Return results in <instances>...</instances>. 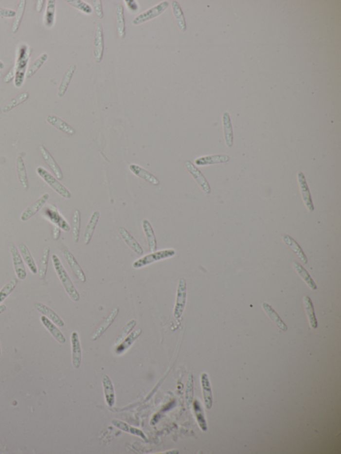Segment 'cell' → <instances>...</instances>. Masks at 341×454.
Returning <instances> with one entry per match:
<instances>
[{"mask_svg":"<svg viewBox=\"0 0 341 454\" xmlns=\"http://www.w3.org/2000/svg\"><path fill=\"white\" fill-rule=\"evenodd\" d=\"M66 2L77 10L84 13L86 15H90L93 13V8L91 5L81 0H68Z\"/></svg>","mask_w":341,"mask_h":454,"instance_id":"obj_46","label":"cell"},{"mask_svg":"<svg viewBox=\"0 0 341 454\" xmlns=\"http://www.w3.org/2000/svg\"><path fill=\"white\" fill-rule=\"evenodd\" d=\"M6 310V307L4 305H0V314L4 312Z\"/></svg>","mask_w":341,"mask_h":454,"instance_id":"obj_54","label":"cell"},{"mask_svg":"<svg viewBox=\"0 0 341 454\" xmlns=\"http://www.w3.org/2000/svg\"><path fill=\"white\" fill-rule=\"evenodd\" d=\"M171 7H172L173 16H174L175 20H176V24L178 25V28L179 29L181 32H185L187 26H186L185 19V17H184L183 12L181 10L179 3L178 1H175L174 0V1H171Z\"/></svg>","mask_w":341,"mask_h":454,"instance_id":"obj_33","label":"cell"},{"mask_svg":"<svg viewBox=\"0 0 341 454\" xmlns=\"http://www.w3.org/2000/svg\"><path fill=\"white\" fill-rule=\"evenodd\" d=\"M1 345H0V356H1Z\"/></svg>","mask_w":341,"mask_h":454,"instance_id":"obj_56","label":"cell"},{"mask_svg":"<svg viewBox=\"0 0 341 454\" xmlns=\"http://www.w3.org/2000/svg\"><path fill=\"white\" fill-rule=\"evenodd\" d=\"M29 96H30V95H29L28 92H23V93H19V95H18L16 97H14V98L12 99V100L9 101L8 104L3 107L2 108L3 113H8L11 110L15 108L16 107L23 104V102L28 100Z\"/></svg>","mask_w":341,"mask_h":454,"instance_id":"obj_39","label":"cell"},{"mask_svg":"<svg viewBox=\"0 0 341 454\" xmlns=\"http://www.w3.org/2000/svg\"><path fill=\"white\" fill-rule=\"evenodd\" d=\"M125 3L127 5L128 9L131 12H137L139 10V5L137 1L128 0V1H125Z\"/></svg>","mask_w":341,"mask_h":454,"instance_id":"obj_51","label":"cell"},{"mask_svg":"<svg viewBox=\"0 0 341 454\" xmlns=\"http://www.w3.org/2000/svg\"><path fill=\"white\" fill-rule=\"evenodd\" d=\"M4 68V64L0 61V70H3Z\"/></svg>","mask_w":341,"mask_h":454,"instance_id":"obj_55","label":"cell"},{"mask_svg":"<svg viewBox=\"0 0 341 454\" xmlns=\"http://www.w3.org/2000/svg\"><path fill=\"white\" fill-rule=\"evenodd\" d=\"M201 382L205 407L209 410L212 407L213 396L212 388H211L210 383H209L208 376H207V374L203 373L201 374Z\"/></svg>","mask_w":341,"mask_h":454,"instance_id":"obj_29","label":"cell"},{"mask_svg":"<svg viewBox=\"0 0 341 454\" xmlns=\"http://www.w3.org/2000/svg\"><path fill=\"white\" fill-rule=\"evenodd\" d=\"M262 307L263 310H264L266 314H268L269 317L270 318L271 321L274 322V323H275L281 330L283 331H287V327L285 325V324L283 323L282 320H281L279 316L278 315L277 313L273 310V309H272L269 305H268V304L266 303H263Z\"/></svg>","mask_w":341,"mask_h":454,"instance_id":"obj_36","label":"cell"},{"mask_svg":"<svg viewBox=\"0 0 341 454\" xmlns=\"http://www.w3.org/2000/svg\"><path fill=\"white\" fill-rule=\"evenodd\" d=\"M34 308L39 312L43 314V316H46L50 321L53 322L55 325L59 327H64L65 323L64 321L57 314L56 312H54L52 309L48 307V306L43 305L41 303H35L34 304Z\"/></svg>","mask_w":341,"mask_h":454,"instance_id":"obj_16","label":"cell"},{"mask_svg":"<svg viewBox=\"0 0 341 454\" xmlns=\"http://www.w3.org/2000/svg\"><path fill=\"white\" fill-rule=\"evenodd\" d=\"M105 400L108 406L112 408L115 404V394L112 381L108 375H104L102 379Z\"/></svg>","mask_w":341,"mask_h":454,"instance_id":"obj_17","label":"cell"},{"mask_svg":"<svg viewBox=\"0 0 341 454\" xmlns=\"http://www.w3.org/2000/svg\"><path fill=\"white\" fill-rule=\"evenodd\" d=\"M186 301H187V283L184 278H181L178 281L177 288L176 304H175L173 316L176 318H181L185 310Z\"/></svg>","mask_w":341,"mask_h":454,"instance_id":"obj_5","label":"cell"},{"mask_svg":"<svg viewBox=\"0 0 341 454\" xmlns=\"http://www.w3.org/2000/svg\"><path fill=\"white\" fill-rule=\"evenodd\" d=\"M48 59V54L46 53L41 54L38 58L36 59L34 62L29 67L28 71H27L26 73V78L30 79L32 76L35 75L36 72L38 71L41 67L44 64V63L46 62Z\"/></svg>","mask_w":341,"mask_h":454,"instance_id":"obj_42","label":"cell"},{"mask_svg":"<svg viewBox=\"0 0 341 454\" xmlns=\"http://www.w3.org/2000/svg\"><path fill=\"white\" fill-rule=\"evenodd\" d=\"M16 171H17L18 180L20 182L21 187L25 191H28L29 189L28 175H27L24 162H23V158L21 156H18L16 158Z\"/></svg>","mask_w":341,"mask_h":454,"instance_id":"obj_31","label":"cell"},{"mask_svg":"<svg viewBox=\"0 0 341 454\" xmlns=\"http://www.w3.org/2000/svg\"><path fill=\"white\" fill-rule=\"evenodd\" d=\"M303 303H304L305 309L307 315L308 322L311 328L316 329L317 328V321L316 319L315 310H314L313 303H312L311 298L307 296H305L303 297Z\"/></svg>","mask_w":341,"mask_h":454,"instance_id":"obj_38","label":"cell"},{"mask_svg":"<svg viewBox=\"0 0 341 454\" xmlns=\"http://www.w3.org/2000/svg\"><path fill=\"white\" fill-rule=\"evenodd\" d=\"M223 127H224V132L225 140L226 144L229 147H232L233 145V131L232 124H231L230 117L229 114L225 113L223 115Z\"/></svg>","mask_w":341,"mask_h":454,"instance_id":"obj_44","label":"cell"},{"mask_svg":"<svg viewBox=\"0 0 341 454\" xmlns=\"http://www.w3.org/2000/svg\"><path fill=\"white\" fill-rule=\"evenodd\" d=\"M283 240L285 243L293 251L296 256H297L303 263H307L308 260L305 254L303 252L300 246L298 245V243H297L293 238L290 237V236H288L287 235H285L284 236H283Z\"/></svg>","mask_w":341,"mask_h":454,"instance_id":"obj_32","label":"cell"},{"mask_svg":"<svg viewBox=\"0 0 341 454\" xmlns=\"http://www.w3.org/2000/svg\"><path fill=\"white\" fill-rule=\"evenodd\" d=\"M142 333V330L141 328L136 329V330L133 331L131 334H129V335L124 339V341H123L120 345L117 346L116 353L118 354V355H120V354H124V352H126L130 347L132 346L133 344L140 337Z\"/></svg>","mask_w":341,"mask_h":454,"instance_id":"obj_28","label":"cell"},{"mask_svg":"<svg viewBox=\"0 0 341 454\" xmlns=\"http://www.w3.org/2000/svg\"><path fill=\"white\" fill-rule=\"evenodd\" d=\"M129 169L131 173L134 174L135 176L142 179V180L145 181V182H149V183L153 184V185L154 186H158L160 184V181H159L158 179L157 178L156 176H154L150 172L140 167L138 164H130Z\"/></svg>","mask_w":341,"mask_h":454,"instance_id":"obj_13","label":"cell"},{"mask_svg":"<svg viewBox=\"0 0 341 454\" xmlns=\"http://www.w3.org/2000/svg\"><path fill=\"white\" fill-rule=\"evenodd\" d=\"M93 10H94L95 16L98 19H102L104 18V11H103L102 3L101 0H93Z\"/></svg>","mask_w":341,"mask_h":454,"instance_id":"obj_49","label":"cell"},{"mask_svg":"<svg viewBox=\"0 0 341 454\" xmlns=\"http://www.w3.org/2000/svg\"><path fill=\"white\" fill-rule=\"evenodd\" d=\"M16 12L15 11L8 10V9L0 8V18H14Z\"/></svg>","mask_w":341,"mask_h":454,"instance_id":"obj_50","label":"cell"},{"mask_svg":"<svg viewBox=\"0 0 341 454\" xmlns=\"http://www.w3.org/2000/svg\"><path fill=\"white\" fill-rule=\"evenodd\" d=\"M176 251L171 249L156 251L135 260L132 266L134 269H142L143 267H145L146 266L151 265V264L156 263V262L173 257L176 255Z\"/></svg>","mask_w":341,"mask_h":454,"instance_id":"obj_2","label":"cell"},{"mask_svg":"<svg viewBox=\"0 0 341 454\" xmlns=\"http://www.w3.org/2000/svg\"><path fill=\"white\" fill-rule=\"evenodd\" d=\"M28 52H30V51H26V52L23 54L22 57H21L18 61L17 72H16L15 80V86L18 87V88L21 87L23 82L25 71H26L27 63H28V59L29 57H30L31 53V52L28 53Z\"/></svg>","mask_w":341,"mask_h":454,"instance_id":"obj_22","label":"cell"},{"mask_svg":"<svg viewBox=\"0 0 341 454\" xmlns=\"http://www.w3.org/2000/svg\"><path fill=\"white\" fill-rule=\"evenodd\" d=\"M169 5V1H162V2L155 5L152 8L149 9V10L142 12L140 15L133 18L132 24L136 26V25H140L143 24V23L147 22V21L152 20L154 18H158L162 15L168 8Z\"/></svg>","mask_w":341,"mask_h":454,"instance_id":"obj_3","label":"cell"},{"mask_svg":"<svg viewBox=\"0 0 341 454\" xmlns=\"http://www.w3.org/2000/svg\"><path fill=\"white\" fill-rule=\"evenodd\" d=\"M115 19L117 34L120 39H124L126 35V27L124 8L122 5H118L115 10Z\"/></svg>","mask_w":341,"mask_h":454,"instance_id":"obj_30","label":"cell"},{"mask_svg":"<svg viewBox=\"0 0 341 454\" xmlns=\"http://www.w3.org/2000/svg\"><path fill=\"white\" fill-rule=\"evenodd\" d=\"M44 0H39L37 1V6H36V9H37V12L40 13L43 7V3H44Z\"/></svg>","mask_w":341,"mask_h":454,"instance_id":"obj_53","label":"cell"},{"mask_svg":"<svg viewBox=\"0 0 341 454\" xmlns=\"http://www.w3.org/2000/svg\"><path fill=\"white\" fill-rule=\"evenodd\" d=\"M194 400V377L189 374L185 389V401L187 408H190Z\"/></svg>","mask_w":341,"mask_h":454,"instance_id":"obj_47","label":"cell"},{"mask_svg":"<svg viewBox=\"0 0 341 454\" xmlns=\"http://www.w3.org/2000/svg\"><path fill=\"white\" fill-rule=\"evenodd\" d=\"M18 284V280L16 278L11 280L6 284L0 291V304L4 301L11 293L13 292Z\"/></svg>","mask_w":341,"mask_h":454,"instance_id":"obj_48","label":"cell"},{"mask_svg":"<svg viewBox=\"0 0 341 454\" xmlns=\"http://www.w3.org/2000/svg\"><path fill=\"white\" fill-rule=\"evenodd\" d=\"M49 198H50V195H49L48 193H44V194L41 195V196L39 197L38 200H36L33 203L31 204L27 209L24 210L22 214L21 215L20 219L21 221H27V220L30 219L32 217L34 216L36 213L39 212L41 208H42L43 206H44V204L46 203L47 201H48Z\"/></svg>","mask_w":341,"mask_h":454,"instance_id":"obj_9","label":"cell"},{"mask_svg":"<svg viewBox=\"0 0 341 454\" xmlns=\"http://www.w3.org/2000/svg\"><path fill=\"white\" fill-rule=\"evenodd\" d=\"M104 34L102 23L97 24L95 28L94 41H93V58L95 62L102 61L104 52Z\"/></svg>","mask_w":341,"mask_h":454,"instance_id":"obj_6","label":"cell"},{"mask_svg":"<svg viewBox=\"0 0 341 454\" xmlns=\"http://www.w3.org/2000/svg\"><path fill=\"white\" fill-rule=\"evenodd\" d=\"M60 236V229L59 227H54V238L55 240H57Z\"/></svg>","mask_w":341,"mask_h":454,"instance_id":"obj_52","label":"cell"},{"mask_svg":"<svg viewBox=\"0 0 341 454\" xmlns=\"http://www.w3.org/2000/svg\"><path fill=\"white\" fill-rule=\"evenodd\" d=\"M142 227L145 233L149 251L151 253L155 252L158 249V242H157L156 235H155L152 226L149 220L144 219L142 221Z\"/></svg>","mask_w":341,"mask_h":454,"instance_id":"obj_19","label":"cell"},{"mask_svg":"<svg viewBox=\"0 0 341 454\" xmlns=\"http://www.w3.org/2000/svg\"><path fill=\"white\" fill-rule=\"evenodd\" d=\"M55 3L56 1L55 0H49L48 1L44 18V24L48 28L53 27L54 22H55V5H56Z\"/></svg>","mask_w":341,"mask_h":454,"instance_id":"obj_37","label":"cell"},{"mask_svg":"<svg viewBox=\"0 0 341 454\" xmlns=\"http://www.w3.org/2000/svg\"><path fill=\"white\" fill-rule=\"evenodd\" d=\"M72 364L74 368L78 369L81 366L82 361V350L79 341V334L77 332H73L71 335Z\"/></svg>","mask_w":341,"mask_h":454,"instance_id":"obj_10","label":"cell"},{"mask_svg":"<svg viewBox=\"0 0 341 454\" xmlns=\"http://www.w3.org/2000/svg\"><path fill=\"white\" fill-rule=\"evenodd\" d=\"M186 169L190 173L191 176L194 177L195 180L199 184L202 191L206 194H209L211 193V187L208 182L205 176L201 173V171L197 167H196L192 163L187 161L185 163Z\"/></svg>","mask_w":341,"mask_h":454,"instance_id":"obj_8","label":"cell"},{"mask_svg":"<svg viewBox=\"0 0 341 454\" xmlns=\"http://www.w3.org/2000/svg\"><path fill=\"white\" fill-rule=\"evenodd\" d=\"M18 250H19V253H20L21 257L23 258L25 263H26L27 266H28V269H30L31 272L34 274H37V265H36L35 260H34L33 256H32V254H31L28 247H27L24 243H20L19 246H18Z\"/></svg>","mask_w":341,"mask_h":454,"instance_id":"obj_27","label":"cell"},{"mask_svg":"<svg viewBox=\"0 0 341 454\" xmlns=\"http://www.w3.org/2000/svg\"><path fill=\"white\" fill-rule=\"evenodd\" d=\"M136 325L137 321L135 319L131 320V321L128 322L125 327L122 328L120 333L117 335L116 339H115V345H117V346L120 345L124 341V339L129 335L130 332L133 330V329L135 328Z\"/></svg>","mask_w":341,"mask_h":454,"instance_id":"obj_43","label":"cell"},{"mask_svg":"<svg viewBox=\"0 0 341 454\" xmlns=\"http://www.w3.org/2000/svg\"><path fill=\"white\" fill-rule=\"evenodd\" d=\"M26 0H21V1H19V5H18V7L17 12H16L15 18H14V19L13 25H12V30L14 34L17 33L18 30H19L21 20H22L23 14H24L25 8H26Z\"/></svg>","mask_w":341,"mask_h":454,"instance_id":"obj_41","label":"cell"},{"mask_svg":"<svg viewBox=\"0 0 341 454\" xmlns=\"http://www.w3.org/2000/svg\"><path fill=\"white\" fill-rule=\"evenodd\" d=\"M52 260L55 272H56L59 279L60 280L67 294H68V296L73 301L78 302L80 299V295H79L78 291L75 289V286L72 283L71 278H70L69 275L67 272L62 263H61L60 259L56 254H54L52 256Z\"/></svg>","mask_w":341,"mask_h":454,"instance_id":"obj_1","label":"cell"},{"mask_svg":"<svg viewBox=\"0 0 341 454\" xmlns=\"http://www.w3.org/2000/svg\"><path fill=\"white\" fill-rule=\"evenodd\" d=\"M81 227V213L79 210H75L72 218V238L75 243L79 241V233Z\"/></svg>","mask_w":341,"mask_h":454,"instance_id":"obj_40","label":"cell"},{"mask_svg":"<svg viewBox=\"0 0 341 454\" xmlns=\"http://www.w3.org/2000/svg\"><path fill=\"white\" fill-rule=\"evenodd\" d=\"M229 160V157L225 155H209L196 159L195 163L197 166H205L213 164L224 163L228 162Z\"/></svg>","mask_w":341,"mask_h":454,"instance_id":"obj_26","label":"cell"},{"mask_svg":"<svg viewBox=\"0 0 341 454\" xmlns=\"http://www.w3.org/2000/svg\"><path fill=\"white\" fill-rule=\"evenodd\" d=\"M50 248L46 247L43 249L42 256L39 260L37 273L41 279H44L48 271L49 258H50Z\"/></svg>","mask_w":341,"mask_h":454,"instance_id":"obj_35","label":"cell"},{"mask_svg":"<svg viewBox=\"0 0 341 454\" xmlns=\"http://www.w3.org/2000/svg\"><path fill=\"white\" fill-rule=\"evenodd\" d=\"M40 320L43 325L46 327L47 330L50 332L52 336H53L59 343L61 344V345L66 343V339L64 334L57 328L56 325H55L53 322L50 321V319H48V318L45 316H41Z\"/></svg>","mask_w":341,"mask_h":454,"instance_id":"obj_24","label":"cell"},{"mask_svg":"<svg viewBox=\"0 0 341 454\" xmlns=\"http://www.w3.org/2000/svg\"><path fill=\"white\" fill-rule=\"evenodd\" d=\"M100 218V212L99 211H95L92 213L90 217L88 225H87L86 229H85L84 234V242L85 245H89L91 242V238L93 237V233H94L95 228Z\"/></svg>","mask_w":341,"mask_h":454,"instance_id":"obj_18","label":"cell"},{"mask_svg":"<svg viewBox=\"0 0 341 454\" xmlns=\"http://www.w3.org/2000/svg\"><path fill=\"white\" fill-rule=\"evenodd\" d=\"M119 233H120L122 239L133 252L138 255L144 254V250H143L142 247H141L139 242L135 239L132 235L130 234L125 228L120 227L119 229Z\"/></svg>","mask_w":341,"mask_h":454,"instance_id":"obj_21","label":"cell"},{"mask_svg":"<svg viewBox=\"0 0 341 454\" xmlns=\"http://www.w3.org/2000/svg\"><path fill=\"white\" fill-rule=\"evenodd\" d=\"M63 254H64L65 259H66L68 265L70 266V269L73 271V274L76 276L77 279H78L79 281L82 282V283H86V274H85L82 267L79 265L78 262L75 259L73 254H72L69 250H67V249L64 251Z\"/></svg>","mask_w":341,"mask_h":454,"instance_id":"obj_11","label":"cell"},{"mask_svg":"<svg viewBox=\"0 0 341 454\" xmlns=\"http://www.w3.org/2000/svg\"><path fill=\"white\" fill-rule=\"evenodd\" d=\"M119 312H120V309H119L118 307L113 309L112 311H111V313L109 314V316L104 320V321L101 324L100 327H99L98 328L95 330L93 334H92V341H96V340L98 339L99 338H100L101 336H102V334L108 330L110 326L112 325L113 322L115 321V318H116L117 315H118Z\"/></svg>","mask_w":341,"mask_h":454,"instance_id":"obj_15","label":"cell"},{"mask_svg":"<svg viewBox=\"0 0 341 454\" xmlns=\"http://www.w3.org/2000/svg\"><path fill=\"white\" fill-rule=\"evenodd\" d=\"M297 177H298V182L303 201H304L306 207L307 208L308 211L310 212H313L315 208H314L313 201H312L311 193H310L308 184L306 183L305 177V175L302 172H299Z\"/></svg>","mask_w":341,"mask_h":454,"instance_id":"obj_12","label":"cell"},{"mask_svg":"<svg viewBox=\"0 0 341 454\" xmlns=\"http://www.w3.org/2000/svg\"><path fill=\"white\" fill-rule=\"evenodd\" d=\"M10 250L16 276L19 280L26 279L27 276L26 267L23 263L20 253L13 242L10 244Z\"/></svg>","mask_w":341,"mask_h":454,"instance_id":"obj_7","label":"cell"},{"mask_svg":"<svg viewBox=\"0 0 341 454\" xmlns=\"http://www.w3.org/2000/svg\"><path fill=\"white\" fill-rule=\"evenodd\" d=\"M194 408L195 414H196V417L197 418V421L198 424L201 429L203 431H207V426L206 421H205V417H204L203 411L202 410L201 404L197 400H195L194 402Z\"/></svg>","mask_w":341,"mask_h":454,"instance_id":"obj_45","label":"cell"},{"mask_svg":"<svg viewBox=\"0 0 341 454\" xmlns=\"http://www.w3.org/2000/svg\"><path fill=\"white\" fill-rule=\"evenodd\" d=\"M39 151H40L43 160H44L45 162L48 164L49 167L51 169L54 175L57 177V180H62L63 177H64L62 171H61L60 167H59L58 164L55 162V159H54L53 157L52 156V155L50 154V152L43 145L39 146Z\"/></svg>","mask_w":341,"mask_h":454,"instance_id":"obj_14","label":"cell"},{"mask_svg":"<svg viewBox=\"0 0 341 454\" xmlns=\"http://www.w3.org/2000/svg\"><path fill=\"white\" fill-rule=\"evenodd\" d=\"M75 70H76V66L75 64L70 65L69 68H68V70H66V73H64V76H63L62 79L60 82V85H59L58 91H57V95L59 97H64L65 94H66L67 90H68V88H69L70 82H71L72 77L74 73H75Z\"/></svg>","mask_w":341,"mask_h":454,"instance_id":"obj_23","label":"cell"},{"mask_svg":"<svg viewBox=\"0 0 341 454\" xmlns=\"http://www.w3.org/2000/svg\"><path fill=\"white\" fill-rule=\"evenodd\" d=\"M46 120L51 126H54V127L56 128L63 133L67 134V135H73L75 134V130L72 126L67 124L66 121L58 117L55 116V115H48L47 117Z\"/></svg>","mask_w":341,"mask_h":454,"instance_id":"obj_20","label":"cell"},{"mask_svg":"<svg viewBox=\"0 0 341 454\" xmlns=\"http://www.w3.org/2000/svg\"><path fill=\"white\" fill-rule=\"evenodd\" d=\"M111 424L115 427H116L117 428H118V429L122 430V431L127 432V433L131 434H133V435L136 436L141 437V438L144 439L145 442H147L148 440L147 437L146 436L145 434L144 433V432L138 429V428L130 426V425L127 424L125 421L114 419L111 420Z\"/></svg>","mask_w":341,"mask_h":454,"instance_id":"obj_25","label":"cell"},{"mask_svg":"<svg viewBox=\"0 0 341 454\" xmlns=\"http://www.w3.org/2000/svg\"><path fill=\"white\" fill-rule=\"evenodd\" d=\"M293 267L296 272H297V274L302 278L303 281L307 285L311 290L315 291L317 289V285H316L313 278L311 277L306 269L300 263H299L298 262H293Z\"/></svg>","mask_w":341,"mask_h":454,"instance_id":"obj_34","label":"cell"},{"mask_svg":"<svg viewBox=\"0 0 341 454\" xmlns=\"http://www.w3.org/2000/svg\"><path fill=\"white\" fill-rule=\"evenodd\" d=\"M36 172L39 176L59 195L67 200L71 198L72 194L69 190L67 189L53 175L50 174V172L42 167H37Z\"/></svg>","mask_w":341,"mask_h":454,"instance_id":"obj_4","label":"cell"}]
</instances>
